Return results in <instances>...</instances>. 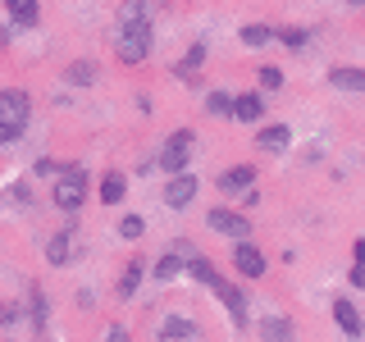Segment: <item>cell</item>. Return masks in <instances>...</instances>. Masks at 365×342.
Returning <instances> with one entry per match:
<instances>
[{
	"label": "cell",
	"mask_w": 365,
	"mask_h": 342,
	"mask_svg": "<svg viewBox=\"0 0 365 342\" xmlns=\"http://www.w3.org/2000/svg\"><path fill=\"white\" fill-rule=\"evenodd\" d=\"M114 55H119L123 64H142L146 51H151V23L146 19H128V23H114Z\"/></svg>",
	"instance_id": "1"
},
{
	"label": "cell",
	"mask_w": 365,
	"mask_h": 342,
	"mask_svg": "<svg viewBox=\"0 0 365 342\" xmlns=\"http://www.w3.org/2000/svg\"><path fill=\"white\" fill-rule=\"evenodd\" d=\"M51 201L60 205V210L73 214L78 205L87 201V169H78V165H68L60 178H55V192H51Z\"/></svg>",
	"instance_id": "2"
},
{
	"label": "cell",
	"mask_w": 365,
	"mask_h": 342,
	"mask_svg": "<svg viewBox=\"0 0 365 342\" xmlns=\"http://www.w3.org/2000/svg\"><path fill=\"white\" fill-rule=\"evenodd\" d=\"M205 224H210L220 237H233V242H237V237H251V219L242 210H224V205H215V210L205 214Z\"/></svg>",
	"instance_id": "3"
},
{
	"label": "cell",
	"mask_w": 365,
	"mask_h": 342,
	"mask_svg": "<svg viewBox=\"0 0 365 342\" xmlns=\"http://www.w3.org/2000/svg\"><path fill=\"white\" fill-rule=\"evenodd\" d=\"M187 160H192V133L182 128V133H174V137L165 142V151H160L155 165L165 169V174H178V169H187Z\"/></svg>",
	"instance_id": "4"
},
{
	"label": "cell",
	"mask_w": 365,
	"mask_h": 342,
	"mask_svg": "<svg viewBox=\"0 0 365 342\" xmlns=\"http://www.w3.org/2000/svg\"><path fill=\"white\" fill-rule=\"evenodd\" d=\"M192 197H197V178H192L187 169L169 174V182H165V205H169V210H182V205H192Z\"/></svg>",
	"instance_id": "5"
},
{
	"label": "cell",
	"mask_w": 365,
	"mask_h": 342,
	"mask_svg": "<svg viewBox=\"0 0 365 342\" xmlns=\"http://www.w3.org/2000/svg\"><path fill=\"white\" fill-rule=\"evenodd\" d=\"M28 114H32L28 91H19V87H5V91H0V119H9V123H19V128H28Z\"/></svg>",
	"instance_id": "6"
},
{
	"label": "cell",
	"mask_w": 365,
	"mask_h": 342,
	"mask_svg": "<svg viewBox=\"0 0 365 342\" xmlns=\"http://www.w3.org/2000/svg\"><path fill=\"white\" fill-rule=\"evenodd\" d=\"M233 265H237V274H242V279H260V274H265V256H260V251L251 247L247 237H237V247H233Z\"/></svg>",
	"instance_id": "7"
},
{
	"label": "cell",
	"mask_w": 365,
	"mask_h": 342,
	"mask_svg": "<svg viewBox=\"0 0 365 342\" xmlns=\"http://www.w3.org/2000/svg\"><path fill=\"white\" fill-rule=\"evenodd\" d=\"M215 296H220V301L228 306V315H233V324L237 328H247V296L233 288V283H224V279H215V288H210Z\"/></svg>",
	"instance_id": "8"
},
{
	"label": "cell",
	"mask_w": 365,
	"mask_h": 342,
	"mask_svg": "<svg viewBox=\"0 0 365 342\" xmlns=\"http://www.w3.org/2000/svg\"><path fill=\"white\" fill-rule=\"evenodd\" d=\"M256 146H260V151H269V155L288 151V146H292V128H283V123H269V128L256 133Z\"/></svg>",
	"instance_id": "9"
},
{
	"label": "cell",
	"mask_w": 365,
	"mask_h": 342,
	"mask_svg": "<svg viewBox=\"0 0 365 342\" xmlns=\"http://www.w3.org/2000/svg\"><path fill=\"white\" fill-rule=\"evenodd\" d=\"M5 14L14 19V28H37L41 5H37V0H5Z\"/></svg>",
	"instance_id": "10"
},
{
	"label": "cell",
	"mask_w": 365,
	"mask_h": 342,
	"mask_svg": "<svg viewBox=\"0 0 365 342\" xmlns=\"http://www.w3.org/2000/svg\"><path fill=\"white\" fill-rule=\"evenodd\" d=\"M334 319L342 324V333H351V338H361V333H365V324H361V311L347 301V296H338V301H334Z\"/></svg>",
	"instance_id": "11"
},
{
	"label": "cell",
	"mask_w": 365,
	"mask_h": 342,
	"mask_svg": "<svg viewBox=\"0 0 365 342\" xmlns=\"http://www.w3.org/2000/svg\"><path fill=\"white\" fill-rule=\"evenodd\" d=\"M329 87L361 96V91H365V73H361V68H329Z\"/></svg>",
	"instance_id": "12"
},
{
	"label": "cell",
	"mask_w": 365,
	"mask_h": 342,
	"mask_svg": "<svg viewBox=\"0 0 365 342\" xmlns=\"http://www.w3.org/2000/svg\"><path fill=\"white\" fill-rule=\"evenodd\" d=\"M260 114H265V100H260L256 91H247V96H233V119H242V123H260Z\"/></svg>",
	"instance_id": "13"
},
{
	"label": "cell",
	"mask_w": 365,
	"mask_h": 342,
	"mask_svg": "<svg viewBox=\"0 0 365 342\" xmlns=\"http://www.w3.org/2000/svg\"><path fill=\"white\" fill-rule=\"evenodd\" d=\"M182 265H187V260H182V256H178V251H169V256H160V260H155V269H151V279H155V283H174V279H178V274H182Z\"/></svg>",
	"instance_id": "14"
},
{
	"label": "cell",
	"mask_w": 365,
	"mask_h": 342,
	"mask_svg": "<svg viewBox=\"0 0 365 342\" xmlns=\"http://www.w3.org/2000/svg\"><path fill=\"white\" fill-rule=\"evenodd\" d=\"M251 182H256V169H251V165H233L220 178V192H242V187H251Z\"/></svg>",
	"instance_id": "15"
},
{
	"label": "cell",
	"mask_w": 365,
	"mask_h": 342,
	"mask_svg": "<svg viewBox=\"0 0 365 342\" xmlns=\"http://www.w3.org/2000/svg\"><path fill=\"white\" fill-rule=\"evenodd\" d=\"M123 192H128V178L110 169V174L101 178V201H106V205H119V201H123Z\"/></svg>",
	"instance_id": "16"
},
{
	"label": "cell",
	"mask_w": 365,
	"mask_h": 342,
	"mask_svg": "<svg viewBox=\"0 0 365 342\" xmlns=\"http://www.w3.org/2000/svg\"><path fill=\"white\" fill-rule=\"evenodd\" d=\"M96 73H101V68L91 64V60H78V64H68V68H64V78H68L73 87H91V83H96Z\"/></svg>",
	"instance_id": "17"
},
{
	"label": "cell",
	"mask_w": 365,
	"mask_h": 342,
	"mask_svg": "<svg viewBox=\"0 0 365 342\" xmlns=\"http://www.w3.org/2000/svg\"><path fill=\"white\" fill-rule=\"evenodd\" d=\"M201 328L192 324V319H178V315H169L165 324H160V338H197Z\"/></svg>",
	"instance_id": "18"
},
{
	"label": "cell",
	"mask_w": 365,
	"mask_h": 342,
	"mask_svg": "<svg viewBox=\"0 0 365 342\" xmlns=\"http://www.w3.org/2000/svg\"><path fill=\"white\" fill-rule=\"evenodd\" d=\"M187 274L201 283V288H215V279H220V274H215V265H210L205 256H192V260H187Z\"/></svg>",
	"instance_id": "19"
},
{
	"label": "cell",
	"mask_w": 365,
	"mask_h": 342,
	"mask_svg": "<svg viewBox=\"0 0 365 342\" xmlns=\"http://www.w3.org/2000/svg\"><path fill=\"white\" fill-rule=\"evenodd\" d=\"M151 14H155V0H123V5H119L123 23H128V19H146V23H151Z\"/></svg>",
	"instance_id": "20"
},
{
	"label": "cell",
	"mask_w": 365,
	"mask_h": 342,
	"mask_svg": "<svg viewBox=\"0 0 365 342\" xmlns=\"http://www.w3.org/2000/svg\"><path fill=\"white\" fill-rule=\"evenodd\" d=\"M68 242H73L68 233H55L51 242H46V260H51V265H68Z\"/></svg>",
	"instance_id": "21"
},
{
	"label": "cell",
	"mask_w": 365,
	"mask_h": 342,
	"mask_svg": "<svg viewBox=\"0 0 365 342\" xmlns=\"http://www.w3.org/2000/svg\"><path fill=\"white\" fill-rule=\"evenodd\" d=\"M205 110L220 114V119H224V114H233V91H210V96H205Z\"/></svg>",
	"instance_id": "22"
},
{
	"label": "cell",
	"mask_w": 365,
	"mask_h": 342,
	"mask_svg": "<svg viewBox=\"0 0 365 342\" xmlns=\"http://www.w3.org/2000/svg\"><path fill=\"white\" fill-rule=\"evenodd\" d=\"M142 233H146V219H142V214H123V219H119V237H128V242H137Z\"/></svg>",
	"instance_id": "23"
},
{
	"label": "cell",
	"mask_w": 365,
	"mask_h": 342,
	"mask_svg": "<svg viewBox=\"0 0 365 342\" xmlns=\"http://www.w3.org/2000/svg\"><path fill=\"white\" fill-rule=\"evenodd\" d=\"M274 37V32L265 28V23H247V28H242V46H265Z\"/></svg>",
	"instance_id": "24"
},
{
	"label": "cell",
	"mask_w": 365,
	"mask_h": 342,
	"mask_svg": "<svg viewBox=\"0 0 365 342\" xmlns=\"http://www.w3.org/2000/svg\"><path fill=\"white\" fill-rule=\"evenodd\" d=\"M137 283H142V260H133L128 269H123V283H119V296H133Z\"/></svg>",
	"instance_id": "25"
},
{
	"label": "cell",
	"mask_w": 365,
	"mask_h": 342,
	"mask_svg": "<svg viewBox=\"0 0 365 342\" xmlns=\"http://www.w3.org/2000/svg\"><path fill=\"white\" fill-rule=\"evenodd\" d=\"M260 333H265V338H292V324H288V319H265Z\"/></svg>",
	"instance_id": "26"
},
{
	"label": "cell",
	"mask_w": 365,
	"mask_h": 342,
	"mask_svg": "<svg viewBox=\"0 0 365 342\" xmlns=\"http://www.w3.org/2000/svg\"><path fill=\"white\" fill-rule=\"evenodd\" d=\"M201 64H205V46H192V51H187V60H182V68H178V73H187V78H192V73H197Z\"/></svg>",
	"instance_id": "27"
},
{
	"label": "cell",
	"mask_w": 365,
	"mask_h": 342,
	"mask_svg": "<svg viewBox=\"0 0 365 342\" xmlns=\"http://www.w3.org/2000/svg\"><path fill=\"white\" fill-rule=\"evenodd\" d=\"M0 205H28V187H23V182H14L9 192H0Z\"/></svg>",
	"instance_id": "28"
},
{
	"label": "cell",
	"mask_w": 365,
	"mask_h": 342,
	"mask_svg": "<svg viewBox=\"0 0 365 342\" xmlns=\"http://www.w3.org/2000/svg\"><path fill=\"white\" fill-rule=\"evenodd\" d=\"M19 137H23V128H19V123H9V119H0V146H14V142H19Z\"/></svg>",
	"instance_id": "29"
},
{
	"label": "cell",
	"mask_w": 365,
	"mask_h": 342,
	"mask_svg": "<svg viewBox=\"0 0 365 342\" xmlns=\"http://www.w3.org/2000/svg\"><path fill=\"white\" fill-rule=\"evenodd\" d=\"M32 324H37V333L46 328V296L41 292H32Z\"/></svg>",
	"instance_id": "30"
},
{
	"label": "cell",
	"mask_w": 365,
	"mask_h": 342,
	"mask_svg": "<svg viewBox=\"0 0 365 342\" xmlns=\"http://www.w3.org/2000/svg\"><path fill=\"white\" fill-rule=\"evenodd\" d=\"M279 41L288 46V51H302V41H306V32H297V28H283L279 32Z\"/></svg>",
	"instance_id": "31"
},
{
	"label": "cell",
	"mask_w": 365,
	"mask_h": 342,
	"mask_svg": "<svg viewBox=\"0 0 365 342\" xmlns=\"http://www.w3.org/2000/svg\"><path fill=\"white\" fill-rule=\"evenodd\" d=\"M260 87H265V91L283 87V73H279V68H260Z\"/></svg>",
	"instance_id": "32"
},
{
	"label": "cell",
	"mask_w": 365,
	"mask_h": 342,
	"mask_svg": "<svg viewBox=\"0 0 365 342\" xmlns=\"http://www.w3.org/2000/svg\"><path fill=\"white\" fill-rule=\"evenodd\" d=\"M14 319H19V306H14V301H0V328L14 324Z\"/></svg>",
	"instance_id": "33"
},
{
	"label": "cell",
	"mask_w": 365,
	"mask_h": 342,
	"mask_svg": "<svg viewBox=\"0 0 365 342\" xmlns=\"http://www.w3.org/2000/svg\"><path fill=\"white\" fill-rule=\"evenodd\" d=\"M347 283H351V288H365V260H356V265H351Z\"/></svg>",
	"instance_id": "34"
},
{
	"label": "cell",
	"mask_w": 365,
	"mask_h": 342,
	"mask_svg": "<svg viewBox=\"0 0 365 342\" xmlns=\"http://www.w3.org/2000/svg\"><path fill=\"white\" fill-rule=\"evenodd\" d=\"M351 5H365V0H351Z\"/></svg>",
	"instance_id": "35"
}]
</instances>
